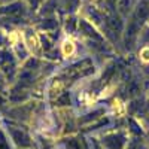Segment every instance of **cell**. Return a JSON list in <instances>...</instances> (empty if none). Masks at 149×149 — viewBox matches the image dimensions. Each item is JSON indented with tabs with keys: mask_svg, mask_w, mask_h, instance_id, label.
<instances>
[{
	"mask_svg": "<svg viewBox=\"0 0 149 149\" xmlns=\"http://www.w3.org/2000/svg\"><path fill=\"white\" fill-rule=\"evenodd\" d=\"M109 2H110V3H113V0H109Z\"/></svg>",
	"mask_w": 149,
	"mask_h": 149,
	"instance_id": "d6986e66",
	"label": "cell"
},
{
	"mask_svg": "<svg viewBox=\"0 0 149 149\" xmlns=\"http://www.w3.org/2000/svg\"><path fill=\"white\" fill-rule=\"evenodd\" d=\"M112 73H113V67H109V70H107V73L104 74V76H103V79H104V81H107V79H109V76H110Z\"/></svg>",
	"mask_w": 149,
	"mask_h": 149,
	"instance_id": "5bb4252c",
	"label": "cell"
},
{
	"mask_svg": "<svg viewBox=\"0 0 149 149\" xmlns=\"http://www.w3.org/2000/svg\"><path fill=\"white\" fill-rule=\"evenodd\" d=\"M2 12L3 14H9V15H21L24 12V8H22L21 3H12V5L3 8Z\"/></svg>",
	"mask_w": 149,
	"mask_h": 149,
	"instance_id": "277c9868",
	"label": "cell"
},
{
	"mask_svg": "<svg viewBox=\"0 0 149 149\" xmlns=\"http://www.w3.org/2000/svg\"><path fill=\"white\" fill-rule=\"evenodd\" d=\"M0 149H9V145H8V142L5 139L3 133H0Z\"/></svg>",
	"mask_w": 149,
	"mask_h": 149,
	"instance_id": "7c38bea8",
	"label": "cell"
},
{
	"mask_svg": "<svg viewBox=\"0 0 149 149\" xmlns=\"http://www.w3.org/2000/svg\"><path fill=\"white\" fill-rule=\"evenodd\" d=\"M130 149H140V148H139V146H136V145H133V146H131Z\"/></svg>",
	"mask_w": 149,
	"mask_h": 149,
	"instance_id": "ac0fdd59",
	"label": "cell"
},
{
	"mask_svg": "<svg viewBox=\"0 0 149 149\" xmlns=\"http://www.w3.org/2000/svg\"><path fill=\"white\" fill-rule=\"evenodd\" d=\"M107 24H109V26L113 29V30H116V31H119V30L122 29V22H121L119 17H110L109 21H107Z\"/></svg>",
	"mask_w": 149,
	"mask_h": 149,
	"instance_id": "52a82bcc",
	"label": "cell"
},
{
	"mask_svg": "<svg viewBox=\"0 0 149 149\" xmlns=\"http://www.w3.org/2000/svg\"><path fill=\"white\" fill-rule=\"evenodd\" d=\"M55 26H57V22H55L54 19H48L46 22L42 24V29H54Z\"/></svg>",
	"mask_w": 149,
	"mask_h": 149,
	"instance_id": "8fae6325",
	"label": "cell"
},
{
	"mask_svg": "<svg viewBox=\"0 0 149 149\" xmlns=\"http://www.w3.org/2000/svg\"><path fill=\"white\" fill-rule=\"evenodd\" d=\"M131 125H133V130H134V133H140V128H139V127L134 124V121H131Z\"/></svg>",
	"mask_w": 149,
	"mask_h": 149,
	"instance_id": "2e32d148",
	"label": "cell"
},
{
	"mask_svg": "<svg viewBox=\"0 0 149 149\" xmlns=\"http://www.w3.org/2000/svg\"><path fill=\"white\" fill-rule=\"evenodd\" d=\"M136 31H137V26H136V22H134V19H133V21L130 22L128 29H127V46H131L134 37H136Z\"/></svg>",
	"mask_w": 149,
	"mask_h": 149,
	"instance_id": "8992f818",
	"label": "cell"
},
{
	"mask_svg": "<svg viewBox=\"0 0 149 149\" xmlns=\"http://www.w3.org/2000/svg\"><path fill=\"white\" fill-rule=\"evenodd\" d=\"M97 115H102V110H97V112H94V113L86 115V118H84V119H82V122H86V121H90V119H95V118H97Z\"/></svg>",
	"mask_w": 149,
	"mask_h": 149,
	"instance_id": "4fadbf2b",
	"label": "cell"
},
{
	"mask_svg": "<svg viewBox=\"0 0 149 149\" xmlns=\"http://www.w3.org/2000/svg\"><path fill=\"white\" fill-rule=\"evenodd\" d=\"M0 64H2V67L9 72V67L14 66V58H12V55L8 52V51H3L0 52Z\"/></svg>",
	"mask_w": 149,
	"mask_h": 149,
	"instance_id": "3957f363",
	"label": "cell"
},
{
	"mask_svg": "<svg viewBox=\"0 0 149 149\" xmlns=\"http://www.w3.org/2000/svg\"><path fill=\"white\" fill-rule=\"evenodd\" d=\"M106 145H107L109 149H122L124 139L121 136H109L106 139Z\"/></svg>",
	"mask_w": 149,
	"mask_h": 149,
	"instance_id": "6da1fadb",
	"label": "cell"
},
{
	"mask_svg": "<svg viewBox=\"0 0 149 149\" xmlns=\"http://www.w3.org/2000/svg\"><path fill=\"white\" fill-rule=\"evenodd\" d=\"M148 14H149V6H148V3H146V2H143V3L139 6L137 15L140 17V19H145V18L148 17Z\"/></svg>",
	"mask_w": 149,
	"mask_h": 149,
	"instance_id": "ba28073f",
	"label": "cell"
},
{
	"mask_svg": "<svg viewBox=\"0 0 149 149\" xmlns=\"http://www.w3.org/2000/svg\"><path fill=\"white\" fill-rule=\"evenodd\" d=\"M67 29L74 30V19H69V21H67Z\"/></svg>",
	"mask_w": 149,
	"mask_h": 149,
	"instance_id": "9a60e30c",
	"label": "cell"
},
{
	"mask_svg": "<svg viewBox=\"0 0 149 149\" xmlns=\"http://www.w3.org/2000/svg\"><path fill=\"white\" fill-rule=\"evenodd\" d=\"M81 30L86 34V36H90V37H93V39H95V40H102V36L98 34L88 22H85V21H81Z\"/></svg>",
	"mask_w": 149,
	"mask_h": 149,
	"instance_id": "7a4b0ae2",
	"label": "cell"
},
{
	"mask_svg": "<svg viewBox=\"0 0 149 149\" xmlns=\"http://www.w3.org/2000/svg\"><path fill=\"white\" fill-rule=\"evenodd\" d=\"M12 136H14V139H15V142L18 145H21V146H29L30 145V139L22 131H17L15 130V131H12Z\"/></svg>",
	"mask_w": 149,
	"mask_h": 149,
	"instance_id": "5b68a950",
	"label": "cell"
},
{
	"mask_svg": "<svg viewBox=\"0 0 149 149\" xmlns=\"http://www.w3.org/2000/svg\"><path fill=\"white\" fill-rule=\"evenodd\" d=\"M37 3H39V0H31V5L33 6H37Z\"/></svg>",
	"mask_w": 149,
	"mask_h": 149,
	"instance_id": "e0dca14e",
	"label": "cell"
},
{
	"mask_svg": "<svg viewBox=\"0 0 149 149\" xmlns=\"http://www.w3.org/2000/svg\"><path fill=\"white\" fill-rule=\"evenodd\" d=\"M70 103V98H69V94H64V95H61L58 98V104L61 106H64V104H69Z\"/></svg>",
	"mask_w": 149,
	"mask_h": 149,
	"instance_id": "30bf717a",
	"label": "cell"
},
{
	"mask_svg": "<svg viewBox=\"0 0 149 149\" xmlns=\"http://www.w3.org/2000/svg\"><path fill=\"white\" fill-rule=\"evenodd\" d=\"M67 149H81V145L76 139H70L67 142Z\"/></svg>",
	"mask_w": 149,
	"mask_h": 149,
	"instance_id": "9c48e42d",
	"label": "cell"
}]
</instances>
